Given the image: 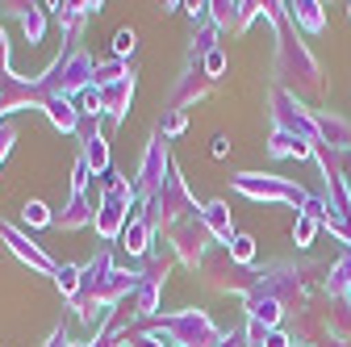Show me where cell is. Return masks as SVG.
Returning <instances> with one entry per match:
<instances>
[{"mask_svg":"<svg viewBox=\"0 0 351 347\" xmlns=\"http://www.w3.org/2000/svg\"><path fill=\"white\" fill-rule=\"evenodd\" d=\"M113 51H117V55H130V51H134V29H117Z\"/></svg>","mask_w":351,"mask_h":347,"instance_id":"6","label":"cell"},{"mask_svg":"<svg viewBox=\"0 0 351 347\" xmlns=\"http://www.w3.org/2000/svg\"><path fill=\"white\" fill-rule=\"evenodd\" d=\"M230 255L239 259V264H247V259L255 255V243H251L247 235H234V239H230Z\"/></svg>","mask_w":351,"mask_h":347,"instance_id":"5","label":"cell"},{"mask_svg":"<svg viewBox=\"0 0 351 347\" xmlns=\"http://www.w3.org/2000/svg\"><path fill=\"white\" fill-rule=\"evenodd\" d=\"M285 9H289L293 25H301L305 34H318V29L326 25V13H322L318 0H297V5H285Z\"/></svg>","mask_w":351,"mask_h":347,"instance_id":"2","label":"cell"},{"mask_svg":"<svg viewBox=\"0 0 351 347\" xmlns=\"http://www.w3.org/2000/svg\"><path fill=\"white\" fill-rule=\"evenodd\" d=\"M25 222H34V226H42V222H51V213H47V205H38V201H29V205H25Z\"/></svg>","mask_w":351,"mask_h":347,"instance_id":"7","label":"cell"},{"mask_svg":"<svg viewBox=\"0 0 351 347\" xmlns=\"http://www.w3.org/2000/svg\"><path fill=\"white\" fill-rule=\"evenodd\" d=\"M314 235H318V222L301 213V218H297V226H293V239H297V247H305V243H310Z\"/></svg>","mask_w":351,"mask_h":347,"instance_id":"4","label":"cell"},{"mask_svg":"<svg viewBox=\"0 0 351 347\" xmlns=\"http://www.w3.org/2000/svg\"><path fill=\"white\" fill-rule=\"evenodd\" d=\"M347 13H351V5H347Z\"/></svg>","mask_w":351,"mask_h":347,"instance_id":"9","label":"cell"},{"mask_svg":"<svg viewBox=\"0 0 351 347\" xmlns=\"http://www.w3.org/2000/svg\"><path fill=\"white\" fill-rule=\"evenodd\" d=\"M239 189L247 197H263V201H293V205L310 201V193L301 184H289V180H276V176H239Z\"/></svg>","mask_w":351,"mask_h":347,"instance_id":"1","label":"cell"},{"mask_svg":"<svg viewBox=\"0 0 351 347\" xmlns=\"http://www.w3.org/2000/svg\"><path fill=\"white\" fill-rule=\"evenodd\" d=\"M226 151H230V139H226V134H217V139H213V155H217V159H226Z\"/></svg>","mask_w":351,"mask_h":347,"instance_id":"8","label":"cell"},{"mask_svg":"<svg viewBox=\"0 0 351 347\" xmlns=\"http://www.w3.org/2000/svg\"><path fill=\"white\" fill-rule=\"evenodd\" d=\"M276 159H305V155H314L318 147H310L305 139H297V134H280L276 130V139H272V147H268Z\"/></svg>","mask_w":351,"mask_h":347,"instance_id":"3","label":"cell"}]
</instances>
